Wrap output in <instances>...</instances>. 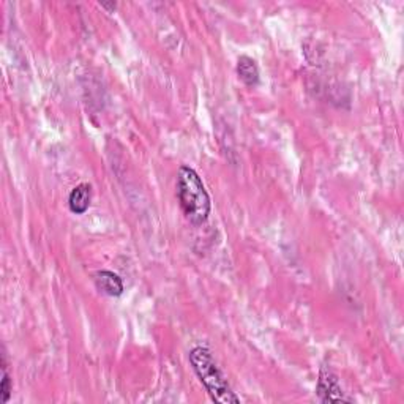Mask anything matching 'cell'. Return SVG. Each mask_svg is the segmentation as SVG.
<instances>
[{"instance_id": "cell-8", "label": "cell", "mask_w": 404, "mask_h": 404, "mask_svg": "<svg viewBox=\"0 0 404 404\" xmlns=\"http://www.w3.org/2000/svg\"><path fill=\"white\" fill-rule=\"evenodd\" d=\"M100 5H101V7H103V8H107V10H112V11H114V10H116V7H117V3H114V2H111V3H105V2H101Z\"/></svg>"}, {"instance_id": "cell-1", "label": "cell", "mask_w": 404, "mask_h": 404, "mask_svg": "<svg viewBox=\"0 0 404 404\" xmlns=\"http://www.w3.org/2000/svg\"><path fill=\"white\" fill-rule=\"evenodd\" d=\"M175 186H177V199L185 218L193 226H202L212 210V202L202 179L193 168L180 166Z\"/></svg>"}, {"instance_id": "cell-6", "label": "cell", "mask_w": 404, "mask_h": 404, "mask_svg": "<svg viewBox=\"0 0 404 404\" xmlns=\"http://www.w3.org/2000/svg\"><path fill=\"white\" fill-rule=\"evenodd\" d=\"M237 75L243 84L254 87L259 84V68L256 62L248 55H240L237 60Z\"/></svg>"}, {"instance_id": "cell-3", "label": "cell", "mask_w": 404, "mask_h": 404, "mask_svg": "<svg viewBox=\"0 0 404 404\" xmlns=\"http://www.w3.org/2000/svg\"><path fill=\"white\" fill-rule=\"evenodd\" d=\"M317 396L322 403H338V401H349L346 398L341 385L338 383V378L330 371L328 368H322L319 379H317Z\"/></svg>"}, {"instance_id": "cell-5", "label": "cell", "mask_w": 404, "mask_h": 404, "mask_svg": "<svg viewBox=\"0 0 404 404\" xmlns=\"http://www.w3.org/2000/svg\"><path fill=\"white\" fill-rule=\"evenodd\" d=\"M92 202V186L89 184H79L71 190L68 196V207L73 213L82 215L89 210Z\"/></svg>"}, {"instance_id": "cell-4", "label": "cell", "mask_w": 404, "mask_h": 404, "mask_svg": "<svg viewBox=\"0 0 404 404\" xmlns=\"http://www.w3.org/2000/svg\"><path fill=\"white\" fill-rule=\"evenodd\" d=\"M95 286L100 292L109 297H118L123 294L122 278L111 270H100L95 275Z\"/></svg>"}, {"instance_id": "cell-2", "label": "cell", "mask_w": 404, "mask_h": 404, "mask_svg": "<svg viewBox=\"0 0 404 404\" xmlns=\"http://www.w3.org/2000/svg\"><path fill=\"white\" fill-rule=\"evenodd\" d=\"M190 363L195 369L196 376L206 387L207 394L213 401L221 404H237L240 403L234 390L231 389L226 376L221 371L220 367L213 360L212 352L204 346H196L190 351Z\"/></svg>"}, {"instance_id": "cell-7", "label": "cell", "mask_w": 404, "mask_h": 404, "mask_svg": "<svg viewBox=\"0 0 404 404\" xmlns=\"http://www.w3.org/2000/svg\"><path fill=\"white\" fill-rule=\"evenodd\" d=\"M2 369H3V376H2V384H0V395H2V403H8L11 392H13V383H11V378L7 371L5 355L2 357Z\"/></svg>"}]
</instances>
